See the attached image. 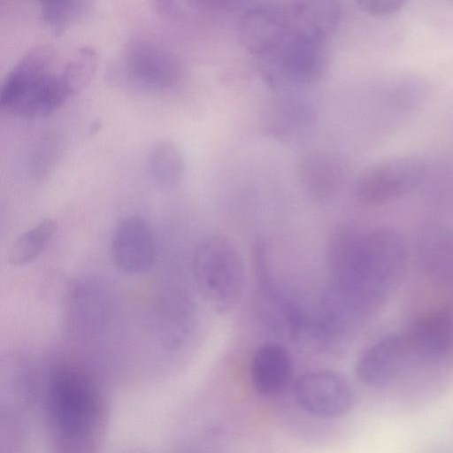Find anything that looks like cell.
Masks as SVG:
<instances>
[{"instance_id": "24", "label": "cell", "mask_w": 453, "mask_h": 453, "mask_svg": "<svg viewBox=\"0 0 453 453\" xmlns=\"http://www.w3.org/2000/svg\"><path fill=\"white\" fill-rule=\"evenodd\" d=\"M449 4L453 6V0H445Z\"/></svg>"}, {"instance_id": "1", "label": "cell", "mask_w": 453, "mask_h": 453, "mask_svg": "<svg viewBox=\"0 0 453 453\" xmlns=\"http://www.w3.org/2000/svg\"><path fill=\"white\" fill-rule=\"evenodd\" d=\"M328 257L340 304L357 314L380 305L395 289L405 268L406 248L392 228L361 234L341 226L331 234Z\"/></svg>"}, {"instance_id": "13", "label": "cell", "mask_w": 453, "mask_h": 453, "mask_svg": "<svg viewBox=\"0 0 453 453\" xmlns=\"http://www.w3.org/2000/svg\"><path fill=\"white\" fill-rule=\"evenodd\" d=\"M289 35L325 40L337 27V0H291L284 5Z\"/></svg>"}, {"instance_id": "10", "label": "cell", "mask_w": 453, "mask_h": 453, "mask_svg": "<svg viewBox=\"0 0 453 453\" xmlns=\"http://www.w3.org/2000/svg\"><path fill=\"white\" fill-rule=\"evenodd\" d=\"M289 35L284 6L259 4L248 9L238 24V36L250 54L265 57Z\"/></svg>"}, {"instance_id": "3", "label": "cell", "mask_w": 453, "mask_h": 453, "mask_svg": "<svg viewBox=\"0 0 453 453\" xmlns=\"http://www.w3.org/2000/svg\"><path fill=\"white\" fill-rule=\"evenodd\" d=\"M45 412L58 451L90 452L99 445L106 426L107 403L97 380L84 367L65 362L51 371Z\"/></svg>"}, {"instance_id": "14", "label": "cell", "mask_w": 453, "mask_h": 453, "mask_svg": "<svg viewBox=\"0 0 453 453\" xmlns=\"http://www.w3.org/2000/svg\"><path fill=\"white\" fill-rule=\"evenodd\" d=\"M293 365L288 352L280 345H260L250 360V379L255 389L264 396L280 395L292 377Z\"/></svg>"}, {"instance_id": "23", "label": "cell", "mask_w": 453, "mask_h": 453, "mask_svg": "<svg viewBox=\"0 0 453 453\" xmlns=\"http://www.w3.org/2000/svg\"><path fill=\"white\" fill-rule=\"evenodd\" d=\"M188 4L202 9L216 10L231 4L234 0H186Z\"/></svg>"}, {"instance_id": "5", "label": "cell", "mask_w": 453, "mask_h": 453, "mask_svg": "<svg viewBox=\"0 0 453 453\" xmlns=\"http://www.w3.org/2000/svg\"><path fill=\"white\" fill-rule=\"evenodd\" d=\"M182 73V65L172 51L154 41L136 38L119 51L106 76L115 87L156 93L174 88Z\"/></svg>"}, {"instance_id": "12", "label": "cell", "mask_w": 453, "mask_h": 453, "mask_svg": "<svg viewBox=\"0 0 453 453\" xmlns=\"http://www.w3.org/2000/svg\"><path fill=\"white\" fill-rule=\"evenodd\" d=\"M109 298L104 287L85 280L72 286L67 296L69 326L78 334H92L101 328L109 315Z\"/></svg>"}, {"instance_id": "11", "label": "cell", "mask_w": 453, "mask_h": 453, "mask_svg": "<svg viewBox=\"0 0 453 453\" xmlns=\"http://www.w3.org/2000/svg\"><path fill=\"white\" fill-rule=\"evenodd\" d=\"M111 252L121 271L130 274L147 272L155 259V242L148 223L138 216L122 219L113 234Z\"/></svg>"}, {"instance_id": "22", "label": "cell", "mask_w": 453, "mask_h": 453, "mask_svg": "<svg viewBox=\"0 0 453 453\" xmlns=\"http://www.w3.org/2000/svg\"><path fill=\"white\" fill-rule=\"evenodd\" d=\"M54 141L45 140L40 144L34 157V168L35 173L44 174L49 171L58 157V149Z\"/></svg>"}, {"instance_id": "19", "label": "cell", "mask_w": 453, "mask_h": 453, "mask_svg": "<svg viewBox=\"0 0 453 453\" xmlns=\"http://www.w3.org/2000/svg\"><path fill=\"white\" fill-rule=\"evenodd\" d=\"M55 228L51 219H44L21 234L9 250V264L18 266L34 260L48 245Z\"/></svg>"}, {"instance_id": "15", "label": "cell", "mask_w": 453, "mask_h": 453, "mask_svg": "<svg viewBox=\"0 0 453 453\" xmlns=\"http://www.w3.org/2000/svg\"><path fill=\"white\" fill-rule=\"evenodd\" d=\"M405 334L412 352L441 357L453 347V315L447 309L426 311L411 323Z\"/></svg>"}, {"instance_id": "16", "label": "cell", "mask_w": 453, "mask_h": 453, "mask_svg": "<svg viewBox=\"0 0 453 453\" xmlns=\"http://www.w3.org/2000/svg\"><path fill=\"white\" fill-rule=\"evenodd\" d=\"M297 174L303 189L313 198L320 200L336 193L342 170L340 162L333 156L312 152L299 160Z\"/></svg>"}, {"instance_id": "6", "label": "cell", "mask_w": 453, "mask_h": 453, "mask_svg": "<svg viewBox=\"0 0 453 453\" xmlns=\"http://www.w3.org/2000/svg\"><path fill=\"white\" fill-rule=\"evenodd\" d=\"M425 162L414 156H403L380 162L358 179L355 196L365 206H378L411 192L426 177Z\"/></svg>"}, {"instance_id": "8", "label": "cell", "mask_w": 453, "mask_h": 453, "mask_svg": "<svg viewBox=\"0 0 453 453\" xmlns=\"http://www.w3.org/2000/svg\"><path fill=\"white\" fill-rule=\"evenodd\" d=\"M268 57V74L295 84H309L321 78L327 56L324 40L288 35Z\"/></svg>"}, {"instance_id": "20", "label": "cell", "mask_w": 453, "mask_h": 453, "mask_svg": "<svg viewBox=\"0 0 453 453\" xmlns=\"http://www.w3.org/2000/svg\"><path fill=\"white\" fill-rule=\"evenodd\" d=\"M427 94L424 81L416 77H406L393 84V105L401 110L417 107Z\"/></svg>"}, {"instance_id": "18", "label": "cell", "mask_w": 453, "mask_h": 453, "mask_svg": "<svg viewBox=\"0 0 453 453\" xmlns=\"http://www.w3.org/2000/svg\"><path fill=\"white\" fill-rule=\"evenodd\" d=\"M43 23L55 35L65 33L86 19L95 0H36Z\"/></svg>"}, {"instance_id": "21", "label": "cell", "mask_w": 453, "mask_h": 453, "mask_svg": "<svg viewBox=\"0 0 453 453\" xmlns=\"http://www.w3.org/2000/svg\"><path fill=\"white\" fill-rule=\"evenodd\" d=\"M358 7L373 17H388L399 12L409 0H356Z\"/></svg>"}, {"instance_id": "4", "label": "cell", "mask_w": 453, "mask_h": 453, "mask_svg": "<svg viewBox=\"0 0 453 453\" xmlns=\"http://www.w3.org/2000/svg\"><path fill=\"white\" fill-rule=\"evenodd\" d=\"M192 272L196 288L208 306L217 313L232 311L244 288L245 270L241 253L227 237L213 234L196 246Z\"/></svg>"}, {"instance_id": "9", "label": "cell", "mask_w": 453, "mask_h": 453, "mask_svg": "<svg viewBox=\"0 0 453 453\" xmlns=\"http://www.w3.org/2000/svg\"><path fill=\"white\" fill-rule=\"evenodd\" d=\"M411 353L405 334H388L362 352L357 361L356 374L367 387H386L400 373Z\"/></svg>"}, {"instance_id": "7", "label": "cell", "mask_w": 453, "mask_h": 453, "mask_svg": "<svg viewBox=\"0 0 453 453\" xmlns=\"http://www.w3.org/2000/svg\"><path fill=\"white\" fill-rule=\"evenodd\" d=\"M296 405L310 416L331 419L348 413L354 403L349 380L331 370H314L302 374L293 388Z\"/></svg>"}, {"instance_id": "2", "label": "cell", "mask_w": 453, "mask_h": 453, "mask_svg": "<svg viewBox=\"0 0 453 453\" xmlns=\"http://www.w3.org/2000/svg\"><path fill=\"white\" fill-rule=\"evenodd\" d=\"M96 65V52L90 47L67 52L49 45L34 47L6 75L1 107L21 118L45 117L89 83Z\"/></svg>"}, {"instance_id": "17", "label": "cell", "mask_w": 453, "mask_h": 453, "mask_svg": "<svg viewBox=\"0 0 453 453\" xmlns=\"http://www.w3.org/2000/svg\"><path fill=\"white\" fill-rule=\"evenodd\" d=\"M146 166L154 182L160 187L173 188L183 177L185 158L176 143L164 140L151 147L147 156Z\"/></svg>"}]
</instances>
